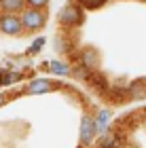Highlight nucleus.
Returning a JSON list of instances; mask_svg holds the SVG:
<instances>
[{
	"instance_id": "nucleus-1",
	"label": "nucleus",
	"mask_w": 146,
	"mask_h": 148,
	"mask_svg": "<svg viewBox=\"0 0 146 148\" xmlns=\"http://www.w3.org/2000/svg\"><path fill=\"white\" fill-rule=\"evenodd\" d=\"M21 21H23V25L28 30H38V28H42V25H45L47 17H45V13L38 11V9H28L21 15Z\"/></svg>"
},
{
	"instance_id": "nucleus-2",
	"label": "nucleus",
	"mask_w": 146,
	"mask_h": 148,
	"mask_svg": "<svg viewBox=\"0 0 146 148\" xmlns=\"http://www.w3.org/2000/svg\"><path fill=\"white\" fill-rule=\"evenodd\" d=\"M59 21L64 25H76V23L83 21V11L78 9L76 4H68L62 13H59Z\"/></svg>"
},
{
	"instance_id": "nucleus-3",
	"label": "nucleus",
	"mask_w": 146,
	"mask_h": 148,
	"mask_svg": "<svg viewBox=\"0 0 146 148\" xmlns=\"http://www.w3.org/2000/svg\"><path fill=\"white\" fill-rule=\"evenodd\" d=\"M21 28H23V21L17 19V17H13V15H4L2 19H0V30H2L4 34L15 36V34L21 32Z\"/></svg>"
},
{
	"instance_id": "nucleus-4",
	"label": "nucleus",
	"mask_w": 146,
	"mask_h": 148,
	"mask_svg": "<svg viewBox=\"0 0 146 148\" xmlns=\"http://www.w3.org/2000/svg\"><path fill=\"white\" fill-rule=\"evenodd\" d=\"M95 129H97V123L91 116H85L83 119V125H81V142L85 146H89L93 142V136H95Z\"/></svg>"
},
{
	"instance_id": "nucleus-5",
	"label": "nucleus",
	"mask_w": 146,
	"mask_h": 148,
	"mask_svg": "<svg viewBox=\"0 0 146 148\" xmlns=\"http://www.w3.org/2000/svg\"><path fill=\"white\" fill-rule=\"evenodd\" d=\"M81 64H83V68H85V70H89V72H93V70H95V66H97V55L93 53V49H85V51H83V55H81Z\"/></svg>"
},
{
	"instance_id": "nucleus-6",
	"label": "nucleus",
	"mask_w": 146,
	"mask_h": 148,
	"mask_svg": "<svg viewBox=\"0 0 146 148\" xmlns=\"http://www.w3.org/2000/svg\"><path fill=\"white\" fill-rule=\"evenodd\" d=\"M51 89H53V85L49 83V80L40 78V80H32L30 83L28 93H45V91H51Z\"/></svg>"
},
{
	"instance_id": "nucleus-7",
	"label": "nucleus",
	"mask_w": 146,
	"mask_h": 148,
	"mask_svg": "<svg viewBox=\"0 0 146 148\" xmlns=\"http://www.w3.org/2000/svg\"><path fill=\"white\" fill-rule=\"evenodd\" d=\"M99 146L102 148H119V140H117V136H112L110 131H106L102 142H99Z\"/></svg>"
},
{
	"instance_id": "nucleus-8",
	"label": "nucleus",
	"mask_w": 146,
	"mask_h": 148,
	"mask_svg": "<svg viewBox=\"0 0 146 148\" xmlns=\"http://www.w3.org/2000/svg\"><path fill=\"white\" fill-rule=\"evenodd\" d=\"M0 6H2L4 11H19L23 6V0H0Z\"/></svg>"
},
{
	"instance_id": "nucleus-9",
	"label": "nucleus",
	"mask_w": 146,
	"mask_h": 148,
	"mask_svg": "<svg viewBox=\"0 0 146 148\" xmlns=\"http://www.w3.org/2000/svg\"><path fill=\"white\" fill-rule=\"evenodd\" d=\"M146 95V85L142 80H138V83L131 85V97H144Z\"/></svg>"
},
{
	"instance_id": "nucleus-10",
	"label": "nucleus",
	"mask_w": 146,
	"mask_h": 148,
	"mask_svg": "<svg viewBox=\"0 0 146 148\" xmlns=\"http://www.w3.org/2000/svg\"><path fill=\"white\" fill-rule=\"evenodd\" d=\"M95 123H97V129L106 133V125H108V112H99L97 119H95Z\"/></svg>"
},
{
	"instance_id": "nucleus-11",
	"label": "nucleus",
	"mask_w": 146,
	"mask_h": 148,
	"mask_svg": "<svg viewBox=\"0 0 146 148\" xmlns=\"http://www.w3.org/2000/svg\"><path fill=\"white\" fill-rule=\"evenodd\" d=\"M51 72L55 74H70V68L66 64H59V62H51Z\"/></svg>"
},
{
	"instance_id": "nucleus-12",
	"label": "nucleus",
	"mask_w": 146,
	"mask_h": 148,
	"mask_svg": "<svg viewBox=\"0 0 146 148\" xmlns=\"http://www.w3.org/2000/svg\"><path fill=\"white\" fill-rule=\"evenodd\" d=\"M19 78V74H9V72H2L0 74V85H9V83H15Z\"/></svg>"
},
{
	"instance_id": "nucleus-13",
	"label": "nucleus",
	"mask_w": 146,
	"mask_h": 148,
	"mask_svg": "<svg viewBox=\"0 0 146 148\" xmlns=\"http://www.w3.org/2000/svg\"><path fill=\"white\" fill-rule=\"evenodd\" d=\"M78 2H81L83 6H87V9H99L106 0H78Z\"/></svg>"
},
{
	"instance_id": "nucleus-14",
	"label": "nucleus",
	"mask_w": 146,
	"mask_h": 148,
	"mask_svg": "<svg viewBox=\"0 0 146 148\" xmlns=\"http://www.w3.org/2000/svg\"><path fill=\"white\" fill-rule=\"evenodd\" d=\"M45 45V38H38L34 45H32V49H30V53H36V51H40V47Z\"/></svg>"
},
{
	"instance_id": "nucleus-15",
	"label": "nucleus",
	"mask_w": 146,
	"mask_h": 148,
	"mask_svg": "<svg viewBox=\"0 0 146 148\" xmlns=\"http://www.w3.org/2000/svg\"><path fill=\"white\" fill-rule=\"evenodd\" d=\"M28 2L34 6V9H40V6H45V4L49 2V0H28Z\"/></svg>"
},
{
	"instance_id": "nucleus-16",
	"label": "nucleus",
	"mask_w": 146,
	"mask_h": 148,
	"mask_svg": "<svg viewBox=\"0 0 146 148\" xmlns=\"http://www.w3.org/2000/svg\"><path fill=\"white\" fill-rule=\"evenodd\" d=\"M68 47H66V40H59L57 38V51H66Z\"/></svg>"
},
{
	"instance_id": "nucleus-17",
	"label": "nucleus",
	"mask_w": 146,
	"mask_h": 148,
	"mask_svg": "<svg viewBox=\"0 0 146 148\" xmlns=\"http://www.w3.org/2000/svg\"><path fill=\"white\" fill-rule=\"evenodd\" d=\"M2 104H4V97H2V95H0V106H2Z\"/></svg>"
}]
</instances>
